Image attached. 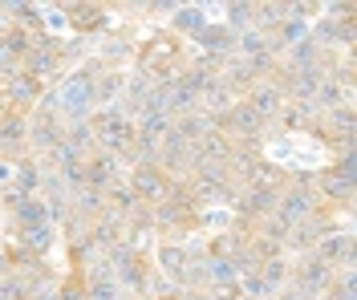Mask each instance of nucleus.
<instances>
[{
    "label": "nucleus",
    "instance_id": "nucleus-1",
    "mask_svg": "<svg viewBox=\"0 0 357 300\" xmlns=\"http://www.w3.org/2000/svg\"><path fill=\"white\" fill-rule=\"evenodd\" d=\"M86 97H89V86L82 77H73L66 86V93H61V102L69 106V114H82V110H86Z\"/></svg>",
    "mask_w": 357,
    "mask_h": 300
}]
</instances>
